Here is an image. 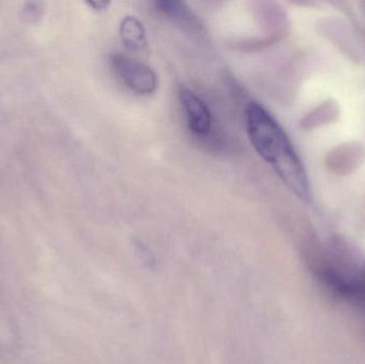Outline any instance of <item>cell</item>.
Wrapping results in <instances>:
<instances>
[{
    "instance_id": "obj_1",
    "label": "cell",
    "mask_w": 365,
    "mask_h": 364,
    "mask_svg": "<svg viewBox=\"0 0 365 364\" xmlns=\"http://www.w3.org/2000/svg\"><path fill=\"white\" fill-rule=\"evenodd\" d=\"M247 132L259 156L300 200H310L308 175L293 143L269 111L250 102L245 111Z\"/></svg>"
},
{
    "instance_id": "obj_2",
    "label": "cell",
    "mask_w": 365,
    "mask_h": 364,
    "mask_svg": "<svg viewBox=\"0 0 365 364\" xmlns=\"http://www.w3.org/2000/svg\"><path fill=\"white\" fill-rule=\"evenodd\" d=\"M111 64L122 81L140 95H150L158 89V76L147 64L121 53L111 57Z\"/></svg>"
},
{
    "instance_id": "obj_3",
    "label": "cell",
    "mask_w": 365,
    "mask_h": 364,
    "mask_svg": "<svg viewBox=\"0 0 365 364\" xmlns=\"http://www.w3.org/2000/svg\"><path fill=\"white\" fill-rule=\"evenodd\" d=\"M180 102L184 108L189 130L197 136H207L212 128V115L205 102L189 89L180 91Z\"/></svg>"
},
{
    "instance_id": "obj_4",
    "label": "cell",
    "mask_w": 365,
    "mask_h": 364,
    "mask_svg": "<svg viewBox=\"0 0 365 364\" xmlns=\"http://www.w3.org/2000/svg\"><path fill=\"white\" fill-rule=\"evenodd\" d=\"M156 8L160 12L166 15L173 23L181 26L182 29L190 32H201L202 26L199 17L191 11L185 2L163 0L155 2Z\"/></svg>"
},
{
    "instance_id": "obj_5",
    "label": "cell",
    "mask_w": 365,
    "mask_h": 364,
    "mask_svg": "<svg viewBox=\"0 0 365 364\" xmlns=\"http://www.w3.org/2000/svg\"><path fill=\"white\" fill-rule=\"evenodd\" d=\"M120 36L128 48L139 51L147 44L143 23L135 16H125L120 24Z\"/></svg>"
},
{
    "instance_id": "obj_6",
    "label": "cell",
    "mask_w": 365,
    "mask_h": 364,
    "mask_svg": "<svg viewBox=\"0 0 365 364\" xmlns=\"http://www.w3.org/2000/svg\"><path fill=\"white\" fill-rule=\"evenodd\" d=\"M43 4L41 2H29L24 6V16L30 21L38 19L43 13Z\"/></svg>"
},
{
    "instance_id": "obj_7",
    "label": "cell",
    "mask_w": 365,
    "mask_h": 364,
    "mask_svg": "<svg viewBox=\"0 0 365 364\" xmlns=\"http://www.w3.org/2000/svg\"><path fill=\"white\" fill-rule=\"evenodd\" d=\"M109 4H110V2L104 1V0H98V1L88 2V6H91L93 10L96 11L105 10V9L108 8Z\"/></svg>"
}]
</instances>
